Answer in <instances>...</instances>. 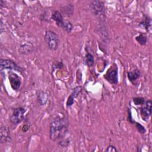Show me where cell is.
Here are the masks:
<instances>
[{
    "instance_id": "1",
    "label": "cell",
    "mask_w": 152,
    "mask_h": 152,
    "mask_svg": "<svg viewBox=\"0 0 152 152\" xmlns=\"http://www.w3.org/2000/svg\"><path fill=\"white\" fill-rule=\"evenodd\" d=\"M69 122L65 116H58L49 124V138L53 141H59L64 138L68 131Z\"/></svg>"
},
{
    "instance_id": "2",
    "label": "cell",
    "mask_w": 152,
    "mask_h": 152,
    "mask_svg": "<svg viewBox=\"0 0 152 152\" xmlns=\"http://www.w3.org/2000/svg\"><path fill=\"white\" fill-rule=\"evenodd\" d=\"M93 15L100 21H104L106 18L105 6L103 1L99 0L93 1L90 5Z\"/></svg>"
},
{
    "instance_id": "3",
    "label": "cell",
    "mask_w": 152,
    "mask_h": 152,
    "mask_svg": "<svg viewBox=\"0 0 152 152\" xmlns=\"http://www.w3.org/2000/svg\"><path fill=\"white\" fill-rule=\"evenodd\" d=\"M45 40L48 49L51 51H55L58 48L59 39L55 32L52 30H46L45 34Z\"/></svg>"
},
{
    "instance_id": "4",
    "label": "cell",
    "mask_w": 152,
    "mask_h": 152,
    "mask_svg": "<svg viewBox=\"0 0 152 152\" xmlns=\"http://www.w3.org/2000/svg\"><path fill=\"white\" fill-rule=\"evenodd\" d=\"M104 79L112 84L118 83V68L116 64H113L104 75Z\"/></svg>"
},
{
    "instance_id": "5",
    "label": "cell",
    "mask_w": 152,
    "mask_h": 152,
    "mask_svg": "<svg viewBox=\"0 0 152 152\" xmlns=\"http://www.w3.org/2000/svg\"><path fill=\"white\" fill-rule=\"evenodd\" d=\"M26 109L23 107H17L12 109V112L10 116V122L14 125H18L21 123L24 118Z\"/></svg>"
},
{
    "instance_id": "6",
    "label": "cell",
    "mask_w": 152,
    "mask_h": 152,
    "mask_svg": "<svg viewBox=\"0 0 152 152\" xmlns=\"http://www.w3.org/2000/svg\"><path fill=\"white\" fill-rule=\"evenodd\" d=\"M4 69L13 70L22 73L23 69L17 65L14 61L9 59H1L0 61V70L2 71Z\"/></svg>"
},
{
    "instance_id": "7",
    "label": "cell",
    "mask_w": 152,
    "mask_h": 152,
    "mask_svg": "<svg viewBox=\"0 0 152 152\" xmlns=\"http://www.w3.org/2000/svg\"><path fill=\"white\" fill-rule=\"evenodd\" d=\"M151 108L152 101L151 99L145 101V103L140 108V115L144 121L147 122L150 116L151 115Z\"/></svg>"
},
{
    "instance_id": "8",
    "label": "cell",
    "mask_w": 152,
    "mask_h": 152,
    "mask_svg": "<svg viewBox=\"0 0 152 152\" xmlns=\"http://www.w3.org/2000/svg\"><path fill=\"white\" fill-rule=\"evenodd\" d=\"M8 80L12 89L15 91L20 90L21 85V78L14 72H8Z\"/></svg>"
},
{
    "instance_id": "9",
    "label": "cell",
    "mask_w": 152,
    "mask_h": 152,
    "mask_svg": "<svg viewBox=\"0 0 152 152\" xmlns=\"http://www.w3.org/2000/svg\"><path fill=\"white\" fill-rule=\"evenodd\" d=\"M51 18L55 22L56 24L62 29H64V26L66 24V20L64 19V17L57 10H53L51 14Z\"/></svg>"
},
{
    "instance_id": "10",
    "label": "cell",
    "mask_w": 152,
    "mask_h": 152,
    "mask_svg": "<svg viewBox=\"0 0 152 152\" xmlns=\"http://www.w3.org/2000/svg\"><path fill=\"white\" fill-rule=\"evenodd\" d=\"M11 141V137L10 131L8 126H2L0 129V142L1 144H5L10 142Z\"/></svg>"
},
{
    "instance_id": "11",
    "label": "cell",
    "mask_w": 152,
    "mask_h": 152,
    "mask_svg": "<svg viewBox=\"0 0 152 152\" xmlns=\"http://www.w3.org/2000/svg\"><path fill=\"white\" fill-rule=\"evenodd\" d=\"M49 99V94L48 92L43 91V90H39L37 93V100L39 103V104L40 106H44L45 105Z\"/></svg>"
},
{
    "instance_id": "12",
    "label": "cell",
    "mask_w": 152,
    "mask_h": 152,
    "mask_svg": "<svg viewBox=\"0 0 152 152\" xmlns=\"http://www.w3.org/2000/svg\"><path fill=\"white\" fill-rule=\"evenodd\" d=\"M141 76V72L138 69H134L133 70L129 71L127 72V77L129 81L134 84V83L140 78Z\"/></svg>"
},
{
    "instance_id": "13",
    "label": "cell",
    "mask_w": 152,
    "mask_h": 152,
    "mask_svg": "<svg viewBox=\"0 0 152 152\" xmlns=\"http://www.w3.org/2000/svg\"><path fill=\"white\" fill-rule=\"evenodd\" d=\"M33 46L30 43H26L20 46L18 52L23 55H28L33 52Z\"/></svg>"
},
{
    "instance_id": "14",
    "label": "cell",
    "mask_w": 152,
    "mask_h": 152,
    "mask_svg": "<svg viewBox=\"0 0 152 152\" xmlns=\"http://www.w3.org/2000/svg\"><path fill=\"white\" fill-rule=\"evenodd\" d=\"M139 26L144 28L146 31H149L151 29V20L148 15H144L142 20L139 23Z\"/></svg>"
},
{
    "instance_id": "15",
    "label": "cell",
    "mask_w": 152,
    "mask_h": 152,
    "mask_svg": "<svg viewBox=\"0 0 152 152\" xmlns=\"http://www.w3.org/2000/svg\"><path fill=\"white\" fill-rule=\"evenodd\" d=\"M74 8L73 7V5L72 4H67V5H64L62 8H61V14L65 16H71L72 15L73 12H74Z\"/></svg>"
},
{
    "instance_id": "16",
    "label": "cell",
    "mask_w": 152,
    "mask_h": 152,
    "mask_svg": "<svg viewBox=\"0 0 152 152\" xmlns=\"http://www.w3.org/2000/svg\"><path fill=\"white\" fill-rule=\"evenodd\" d=\"M84 61V64L88 68L92 67L94 64V58L93 55L91 53L87 52L85 55Z\"/></svg>"
},
{
    "instance_id": "17",
    "label": "cell",
    "mask_w": 152,
    "mask_h": 152,
    "mask_svg": "<svg viewBox=\"0 0 152 152\" xmlns=\"http://www.w3.org/2000/svg\"><path fill=\"white\" fill-rule=\"evenodd\" d=\"M135 40L141 46H144L147 42V37L143 33H140L139 35L135 37Z\"/></svg>"
},
{
    "instance_id": "18",
    "label": "cell",
    "mask_w": 152,
    "mask_h": 152,
    "mask_svg": "<svg viewBox=\"0 0 152 152\" xmlns=\"http://www.w3.org/2000/svg\"><path fill=\"white\" fill-rule=\"evenodd\" d=\"M133 102L135 105L142 106L145 102V100L142 97H135L133 98Z\"/></svg>"
},
{
    "instance_id": "19",
    "label": "cell",
    "mask_w": 152,
    "mask_h": 152,
    "mask_svg": "<svg viewBox=\"0 0 152 152\" xmlns=\"http://www.w3.org/2000/svg\"><path fill=\"white\" fill-rule=\"evenodd\" d=\"M135 125L137 128V130L140 134H144L146 132V129L145 127L142 125H141L140 123L135 122Z\"/></svg>"
},
{
    "instance_id": "20",
    "label": "cell",
    "mask_w": 152,
    "mask_h": 152,
    "mask_svg": "<svg viewBox=\"0 0 152 152\" xmlns=\"http://www.w3.org/2000/svg\"><path fill=\"white\" fill-rule=\"evenodd\" d=\"M82 90V88L80 87V86H77V87H75L74 89H73V91L71 93V95L72 96H73L75 99L77 98L79 94L81 93Z\"/></svg>"
},
{
    "instance_id": "21",
    "label": "cell",
    "mask_w": 152,
    "mask_h": 152,
    "mask_svg": "<svg viewBox=\"0 0 152 152\" xmlns=\"http://www.w3.org/2000/svg\"><path fill=\"white\" fill-rule=\"evenodd\" d=\"M69 142H70V141H69V140H66V139L63 138L61 140L59 141L58 144L61 147H62L63 148H66V147H67L69 145Z\"/></svg>"
},
{
    "instance_id": "22",
    "label": "cell",
    "mask_w": 152,
    "mask_h": 152,
    "mask_svg": "<svg viewBox=\"0 0 152 152\" xmlns=\"http://www.w3.org/2000/svg\"><path fill=\"white\" fill-rule=\"evenodd\" d=\"M74 98L70 94L69 96V97H68V99H67V101L66 102V106L67 107H69L70 106H71L74 103Z\"/></svg>"
},
{
    "instance_id": "23",
    "label": "cell",
    "mask_w": 152,
    "mask_h": 152,
    "mask_svg": "<svg viewBox=\"0 0 152 152\" xmlns=\"http://www.w3.org/2000/svg\"><path fill=\"white\" fill-rule=\"evenodd\" d=\"M105 151L106 152H116V151H118V150L114 145H109L106 147Z\"/></svg>"
},
{
    "instance_id": "24",
    "label": "cell",
    "mask_w": 152,
    "mask_h": 152,
    "mask_svg": "<svg viewBox=\"0 0 152 152\" xmlns=\"http://www.w3.org/2000/svg\"><path fill=\"white\" fill-rule=\"evenodd\" d=\"M128 121L129 122H130L131 124H134L135 121L133 119V118L132 116L131 115V111L130 110V109H128Z\"/></svg>"
},
{
    "instance_id": "25",
    "label": "cell",
    "mask_w": 152,
    "mask_h": 152,
    "mask_svg": "<svg viewBox=\"0 0 152 152\" xmlns=\"http://www.w3.org/2000/svg\"><path fill=\"white\" fill-rule=\"evenodd\" d=\"M30 128V126L28 125V124H24L23 126V128H22V131L23 132H27Z\"/></svg>"
},
{
    "instance_id": "26",
    "label": "cell",
    "mask_w": 152,
    "mask_h": 152,
    "mask_svg": "<svg viewBox=\"0 0 152 152\" xmlns=\"http://www.w3.org/2000/svg\"><path fill=\"white\" fill-rule=\"evenodd\" d=\"M4 2H4V1H2V0H0V5H1V8H2V7L3 4H4Z\"/></svg>"
}]
</instances>
